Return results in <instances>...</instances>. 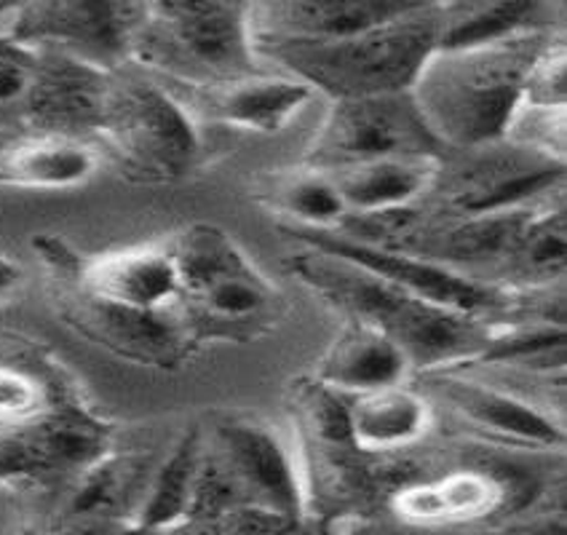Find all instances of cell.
<instances>
[{"label": "cell", "mask_w": 567, "mask_h": 535, "mask_svg": "<svg viewBox=\"0 0 567 535\" xmlns=\"http://www.w3.org/2000/svg\"><path fill=\"white\" fill-rule=\"evenodd\" d=\"M284 268L343 319L367 321L394 338L410 357L412 375L468 362L498 327L493 319L417 298L346 257L308 244H298L284 257Z\"/></svg>", "instance_id": "6da1fadb"}, {"label": "cell", "mask_w": 567, "mask_h": 535, "mask_svg": "<svg viewBox=\"0 0 567 535\" xmlns=\"http://www.w3.org/2000/svg\"><path fill=\"white\" fill-rule=\"evenodd\" d=\"M289 412L298 429L295 455L306 493V522L324 519L316 527L346 531L348 522L362 527V519L385 504L391 490L423 474L412 453H364L348 429L346 394L313 375L289 385Z\"/></svg>", "instance_id": "7a4b0ae2"}, {"label": "cell", "mask_w": 567, "mask_h": 535, "mask_svg": "<svg viewBox=\"0 0 567 535\" xmlns=\"http://www.w3.org/2000/svg\"><path fill=\"white\" fill-rule=\"evenodd\" d=\"M557 32L563 30L522 32L504 41L431 51L410 94L434 137L447 151L504 140L527 70Z\"/></svg>", "instance_id": "3957f363"}, {"label": "cell", "mask_w": 567, "mask_h": 535, "mask_svg": "<svg viewBox=\"0 0 567 535\" xmlns=\"http://www.w3.org/2000/svg\"><path fill=\"white\" fill-rule=\"evenodd\" d=\"M202 461L196 490L179 531L215 533L225 514L260 506L308 527L298 455L276 429L247 412L220 410L202 423Z\"/></svg>", "instance_id": "277c9868"}, {"label": "cell", "mask_w": 567, "mask_h": 535, "mask_svg": "<svg viewBox=\"0 0 567 535\" xmlns=\"http://www.w3.org/2000/svg\"><path fill=\"white\" fill-rule=\"evenodd\" d=\"M179 311L206 343H249L281 325L287 302L220 225L190 223L172 234Z\"/></svg>", "instance_id": "5b68a950"}, {"label": "cell", "mask_w": 567, "mask_h": 535, "mask_svg": "<svg viewBox=\"0 0 567 535\" xmlns=\"http://www.w3.org/2000/svg\"><path fill=\"white\" fill-rule=\"evenodd\" d=\"M444 3L434 0L408 17L338 41L255 43V51L327 100L410 92L417 70L440 47Z\"/></svg>", "instance_id": "8992f818"}, {"label": "cell", "mask_w": 567, "mask_h": 535, "mask_svg": "<svg viewBox=\"0 0 567 535\" xmlns=\"http://www.w3.org/2000/svg\"><path fill=\"white\" fill-rule=\"evenodd\" d=\"M255 0H142L132 60L179 83H220L260 73L252 41Z\"/></svg>", "instance_id": "52a82bcc"}, {"label": "cell", "mask_w": 567, "mask_h": 535, "mask_svg": "<svg viewBox=\"0 0 567 535\" xmlns=\"http://www.w3.org/2000/svg\"><path fill=\"white\" fill-rule=\"evenodd\" d=\"M94 145L132 183L166 185L193 169L202 153V134L188 107L164 81L126 62L113 68Z\"/></svg>", "instance_id": "ba28073f"}, {"label": "cell", "mask_w": 567, "mask_h": 535, "mask_svg": "<svg viewBox=\"0 0 567 535\" xmlns=\"http://www.w3.org/2000/svg\"><path fill=\"white\" fill-rule=\"evenodd\" d=\"M434 412L466 431L487 450L512 453H559L565 447L563 421L554 412L527 402L504 385L472 370L442 367L410 378Z\"/></svg>", "instance_id": "9c48e42d"}, {"label": "cell", "mask_w": 567, "mask_h": 535, "mask_svg": "<svg viewBox=\"0 0 567 535\" xmlns=\"http://www.w3.org/2000/svg\"><path fill=\"white\" fill-rule=\"evenodd\" d=\"M51 302L64 327L126 364L174 372L204 348L179 308L145 311L121 306L94 298L60 276H51Z\"/></svg>", "instance_id": "30bf717a"}, {"label": "cell", "mask_w": 567, "mask_h": 535, "mask_svg": "<svg viewBox=\"0 0 567 535\" xmlns=\"http://www.w3.org/2000/svg\"><path fill=\"white\" fill-rule=\"evenodd\" d=\"M563 183L565 164L512 140H495L444 153L423 204L440 215H480L538 202Z\"/></svg>", "instance_id": "8fae6325"}, {"label": "cell", "mask_w": 567, "mask_h": 535, "mask_svg": "<svg viewBox=\"0 0 567 535\" xmlns=\"http://www.w3.org/2000/svg\"><path fill=\"white\" fill-rule=\"evenodd\" d=\"M115 444V425L75 394L43 415L0 423V487H68Z\"/></svg>", "instance_id": "7c38bea8"}, {"label": "cell", "mask_w": 567, "mask_h": 535, "mask_svg": "<svg viewBox=\"0 0 567 535\" xmlns=\"http://www.w3.org/2000/svg\"><path fill=\"white\" fill-rule=\"evenodd\" d=\"M447 147L434 137L410 92L330 100L300 161L321 172L372 158L436 156Z\"/></svg>", "instance_id": "4fadbf2b"}, {"label": "cell", "mask_w": 567, "mask_h": 535, "mask_svg": "<svg viewBox=\"0 0 567 535\" xmlns=\"http://www.w3.org/2000/svg\"><path fill=\"white\" fill-rule=\"evenodd\" d=\"M142 0H6L0 32L30 49H62L102 68L132 60Z\"/></svg>", "instance_id": "5bb4252c"}, {"label": "cell", "mask_w": 567, "mask_h": 535, "mask_svg": "<svg viewBox=\"0 0 567 535\" xmlns=\"http://www.w3.org/2000/svg\"><path fill=\"white\" fill-rule=\"evenodd\" d=\"M536 504L530 482L504 463H472L440 474L404 480L385 498L389 517L410 527L489 525L495 517H517Z\"/></svg>", "instance_id": "9a60e30c"}, {"label": "cell", "mask_w": 567, "mask_h": 535, "mask_svg": "<svg viewBox=\"0 0 567 535\" xmlns=\"http://www.w3.org/2000/svg\"><path fill=\"white\" fill-rule=\"evenodd\" d=\"M32 249L49 276L73 281L94 298L145 311L179 308L177 263L166 238L86 255L56 236H35Z\"/></svg>", "instance_id": "2e32d148"}, {"label": "cell", "mask_w": 567, "mask_h": 535, "mask_svg": "<svg viewBox=\"0 0 567 535\" xmlns=\"http://www.w3.org/2000/svg\"><path fill=\"white\" fill-rule=\"evenodd\" d=\"M19 134L92 140L105 115L113 68H102L62 49H35Z\"/></svg>", "instance_id": "e0dca14e"}, {"label": "cell", "mask_w": 567, "mask_h": 535, "mask_svg": "<svg viewBox=\"0 0 567 535\" xmlns=\"http://www.w3.org/2000/svg\"><path fill=\"white\" fill-rule=\"evenodd\" d=\"M161 81L188 107L196 124L204 121L249 134H279L316 94L292 75L252 73L220 83Z\"/></svg>", "instance_id": "ac0fdd59"}, {"label": "cell", "mask_w": 567, "mask_h": 535, "mask_svg": "<svg viewBox=\"0 0 567 535\" xmlns=\"http://www.w3.org/2000/svg\"><path fill=\"white\" fill-rule=\"evenodd\" d=\"M156 457L111 444L64 487L56 531H134Z\"/></svg>", "instance_id": "d6986e66"}, {"label": "cell", "mask_w": 567, "mask_h": 535, "mask_svg": "<svg viewBox=\"0 0 567 535\" xmlns=\"http://www.w3.org/2000/svg\"><path fill=\"white\" fill-rule=\"evenodd\" d=\"M434 0H255L252 41H338L408 17Z\"/></svg>", "instance_id": "ffe728a7"}, {"label": "cell", "mask_w": 567, "mask_h": 535, "mask_svg": "<svg viewBox=\"0 0 567 535\" xmlns=\"http://www.w3.org/2000/svg\"><path fill=\"white\" fill-rule=\"evenodd\" d=\"M346 410L353 442L370 455H408L436 425L434 408L412 380L346 394Z\"/></svg>", "instance_id": "44dd1931"}, {"label": "cell", "mask_w": 567, "mask_h": 535, "mask_svg": "<svg viewBox=\"0 0 567 535\" xmlns=\"http://www.w3.org/2000/svg\"><path fill=\"white\" fill-rule=\"evenodd\" d=\"M313 378L340 394H362L408 383L412 362L404 348L383 330L359 319H343L332 343L316 359Z\"/></svg>", "instance_id": "7402d4cb"}, {"label": "cell", "mask_w": 567, "mask_h": 535, "mask_svg": "<svg viewBox=\"0 0 567 535\" xmlns=\"http://www.w3.org/2000/svg\"><path fill=\"white\" fill-rule=\"evenodd\" d=\"M100 166L102 153L92 140L9 134L0 142V188H81L94 179Z\"/></svg>", "instance_id": "603a6c76"}, {"label": "cell", "mask_w": 567, "mask_h": 535, "mask_svg": "<svg viewBox=\"0 0 567 535\" xmlns=\"http://www.w3.org/2000/svg\"><path fill=\"white\" fill-rule=\"evenodd\" d=\"M440 164L436 156H394L340 166L330 174L348 215H372L425 202Z\"/></svg>", "instance_id": "cb8c5ba5"}, {"label": "cell", "mask_w": 567, "mask_h": 535, "mask_svg": "<svg viewBox=\"0 0 567 535\" xmlns=\"http://www.w3.org/2000/svg\"><path fill=\"white\" fill-rule=\"evenodd\" d=\"M536 30H563V0H447L436 49L476 47Z\"/></svg>", "instance_id": "d4e9b609"}, {"label": "cell", "mask_w": 567, "mask_h": 535, "mask_svg": "<svg viewBox=\"0 0 567 535\" xmlns=\"http://www.w3.org/2000/svg\"><path fill=\"white\" fill-rule=\"evenodd\" d=\"M567 212L563 188L536 204L519 230L501 274V287L514 292H540L565 284Z\"/></svg>", "instance_id": "484cf974"}, {"label": "cell", "mask_w": 567, "mask_h": 535, "mask_svg": "<svg viewBox=\"0 0 567 535\" xmlns=\"http://www.w3.org/2000/svg\"><path fill=\"white\" fill-rule=\"evenodd\" d=\"M249 196L270 215H279V223L298 225V228L332 230L348 215L332 174L302 161L284 169L257 174Z\"/></svg>", "instance_id": "4316f807"}, {"label": "cell", "mask_w": 567, "mask_h": 535, "mask_svg": "<svg viewBox=\"0 0 567 535\" xmlns=\"http://www.w3.org/2000/svg\"><path fill=\"white\" fill-rule=\"evenodd\" d=\"M202 442V423H193L179 434L166 457L156 461L151 485L134 519V531H179L183 527L193 490H196Z\"/></svg>", "instance_id": "83f0119b"}, {"label": "cell", "mask_w": 567, "mask_h": 535, "mask_svg": "<svg viewBox=\"0 0 567 535\" xmlns=\"http://www.w3.org/2000/svg\"><path fill=\"white\" fill-rule=\"evenodd\" d=\"M517 107H530V111H565L567 107L565 32H557L536 54L522 83Z\"/></svg>", "instance_id": "f1b7e54d"}, {"label": "cell", "mask_w": 567, "mask_h": 535, "mask_svg": "<svg viewBox=\"0 0 567 535\" xmlns=\"http://www.w3.org/2000/svg\"><path fill=\"white\" fill-rule=\"evenodd\" d=\"M35 49L0 32V132L3 134H19V113L35 68Z\"/></svg>", "instance_id": "f546056e"}, {"label": "cell", "mask_w": 567, "mask_h": 535, "mask_svg": "<svg viewBox=\"0 0 567 535\" xmlns=\"http://www.w3.org/2000/svg\"><path fill=\"white\" fill-rule=\"evenodd\" d=\"M22 279H24L22 268H19L14 260H9L6 255H0V306L17 292V287L22 284Z\"/></svg>", "instance_id": "4dcf8cb0"}, {"label": "cell", "mask_w": 567, "mask_h": 535, "mask_svg": "<svg viewBox=\"0 0 567 535\" xmlns=\"http://www.w3.org/2000/svg\"><path fill=\"white\" fill-rule=\"evenodd\" d=\"M0 3H3V0H0Z\"/></svg>", "instance_id": "1f68e13d"}]
</instances>
